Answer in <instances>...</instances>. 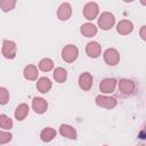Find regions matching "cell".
<instances>
[{"label": "cell", "instance_id": "6da1fadb", "mask_svg": "<svg viewBox=\"0 0 146 146\" xmlns=\"http://www.w3.org/2000/svg\"><path fill=\"white\" fill-rule=\"evenodd\" d=\"M115 23V17L113 14L108 13V11H105V13H102L99 18H98V26L102 29V30H110L113 27Z\"/></svg>", "mask_w": 146, "mask_h": 146}, {"label": "cell", "instance_id": "7a4b0ae2", "mask_svg": "<svg viewBox=\"0 0 146 146\" xmlns=\"http://www.w3.org/2000/svg\"><path fill=\"white\" fill-rule=\"evenodd\" d=\"M79 55V50L74 44H67L62 50V58L67 63H73Z\"/></svg>", "mask_w": 146, "mask_h": 146}, {"label": "cell", "instance_id": "3957f363", "mask_svg": "<svg viewBox=\"0 0 146 146\" xmlns=\"http://www.w3.org/2000/svg\"><path fill=\"white\" fill-rule=\"evenodd\" d=\"M16 51H17V47H16V43L14 41H11V40H3L1 52H2L5 58L14 59L15 56H16Z\"/></svg>", "mask_w": 146, "mask_h": 146}, {"label": "cell", "instance_id": "277c9868", "mask_svg": "<svg viewBox=\"0 0 146 146\" xmlns=\"http://www.w3.org/2000/svg\"><path fill=\"white\" fill-rule=\"evenodd\" d=\"M99 13V7L96 2H87L83 7V15L88 21H92L97 17Z\"/></svg>", "mask_w": 146, "mask_h": 146}, {"label": "cell", "instance_id": "5b68a950", "mask_svg": "<svg viewBox=\"0 0 146 146\" xmlns=\"http://www.w3.org/2000/svg\"><path fill=\"white\" fill-rule=\"evenodd\" d=\"M104 60L107 65H111V66H114L119 63L120 60V54L116 49L114 48H108L105 50L104 52Z\"/></svg>", "mask_w": 146, "mask_h": 146}, {"label": "cell", "instance_id": "8992f818", "mask_svg": "<svg viewBox=\"0 0 146 146\" xmlns=\"http://www.w3.org/2000/svg\"><path fill=\"white\" fill-rule=\"evenodd\" d=\"M116 83H117V81L113 78L103 79L99 83V90L103 94H112L116 87Z\"/></svg>", "mask_w": 146, "mask_h": 146}, {"label": "cell", "instance_id": "52a82bcc", "mask_svg": "<svg viewBox=\"0 0 146 146\" xmlns=\"http://www.w3.org/2000/svg\"><path fill=\"white\" fill-rule=\"evenodd\" d=\"M96 104L99 107H104V108L111 110V108H113L116 105V99L114 97L100 95V96H97L96 97Z\"/></svg>", "mask_w": 146, "mask_h": 146}, {"label": "cell", "instance_id": "ba28073f", "mask_svg": "<svg viewBox=\"0 0 146 146\" xmlns=\"http://www.w3.org/2000/svg\"><path fill=\"white\" fill-rule=\"evenodd\" d=\"M32 108L38 114H43L48 108V102L41 97H34L32 100Z\"/></svg>", "mask_w": 146, "mask_h": 146}, {"label": "cell", "instance_id": "9c48e42d", "mask_svg": "<svg viewBox=\"0 0 146 146\" xmlns=\"http://www.w3.org/2000/svg\"><path fill=\"white\" fill-rule=\"evenodd\" d=\"M72 15V7L68 2H64L58 7L57 17L60 21H67Z\"/></svg>", "mask_w": 146, "mask_h": 146}, {"label": "cell", "instance_id": "30bf717a", "mask_svg": "<svg viewBox=\"0 0 146 146\" xmlns=\"http://www.w3.org/2000/svg\"><path fill=\"white\" fill-rule=\"evenodd\" d=\"M119 90L124 95H131L135 90V82L129 79H121L119 81Z\"/></svg>", "mask_w": 146, "mask_h": 146}, {"label": "cell", "instance_id": "8fae6325", "mask_svg": "<svg viewBox=\"0 0 146 146\" xmlns=\"http://www.w3.org/2000/svg\"><path fill=\"white\" fill-rule=\"evenodd\" d=\"M86 52H87V55H88L89 57H91V58H97V57L100 55V52H102V46H100L98 42H96V41H91V42H89V43L87 44V47H86Z\"/></svg>", "mask_w": 146, "mask_h": 146}, {"label": "cell", "instance_id": "7c38bea8", "mask_svg": "<svg viewBox=\"0 0 146 146\" xmlns=\"http://www.w3.org/2000/svg\"><path fill=\"white\" fill-rule=\"evenodd\" d=\"M132 30H133V24H132L130 21H128V19H122V21H120V22L117 23V25H116V31H117V33H120V34H122V35H127V34L131 33Z\"/></svg>", "mask_w": 146, "mask_h": 146}, {"label": "cell", "instance_id": "4fadbf2b", "mask_svg": "<svg viewBox=\"0 0 146 146\" xmlns=\"http://www.w3.org/2000/svg\"><path fill=\"white\" fill-rule=\"evenodd\" d=\"M79 86L82 90H89L92 87V75L89 72H84L79 76Z\"/></svg>", "mask_w": 146, "mask_h": 146}, {"label": "cell", "instance_id": "5bb4252c", "mask_svg": "<svg viewBox=\"0 0 146 146\" xmlns=\"http://www.w3.org/2000/svg\"><path fill=\"white\" fill-rule=\"evenodd\" d=\"M59 133L68 139H76V130L68 124H62L59 127Z\"/></svg>", "mask_w": 146, "mask_h": 146}, {"label": "cell", "instance_id": "9a60e30c", "mask_svg": "<svg viewBox=\"0 0 146 146\" xmlns=\"http://www.w3.org/2000/svg\"><path fill=\"white\" fill-rule=\"evenodd\" d=\"M29 111H30V108H29L27 104H25V103L19 104L16 107V110H15V117H16V120L17 121H23L27 116Z\"/></svg>", "mask_w": 146, "mask_h": 146}, {"label": "cell", "instance_id": "2e32d148", "mask_svg": "<svg viewBox=\"0 0 146 146\" xmlns=\"http://www.w3.org/2000/svg\"><path fill=\"white\" fill-rule=\"evenodd\" d=\"M23 73H24V78H25L26 80H30V81L36 80L38 74H39L38 68H36L35 65H27V66H25Z\"/></svg>", "mask_w": 146, "mask_h": 146}, {"label": "cell", "instance_id": "e0dca14e", "mask_svg": "<svg viewBox=\"0 0 146 146\" xmlns=\"http://www.w3.org/2000/svg\"><path fill=\"white\" fill-rule=\"evenodd\" d=\"M81 33L87 36V38H91V36H95L96 33H97V27L96 25L91 24V23H86V24H82L81 29H80Z\"/></svg>", "mask_w": 146, "mask_h": 146}, {"label": "cell", "instance_id": "ac0fdd59", "mask_svg": "<svg viewBox=\"0 0 146 146\" xmlns=\"http://www.w3.org/2000/svg\"><path fill=\"white\" fill-rule=\"evenodd\" d=\"M36 88L41 94H47L51 89V81L48 78H40L36 82Z\"/></svg>", "mask_w": 146, "mask_h": 146}, {"label": "cell", "instance_id": "d6986e66", "mask_svg": "<svg viewBox=\"0 0 146 146\" xmlns=\"http://www.w3.org/2000/svg\"><path fill=\"white\" fill-rule=\"evenodd\" d=\"M55 137H56V131H55V129H52V128H44V129L40 132V138H41V140L44 141V143L51 141Z\"/></svg>", "mask_w": 146, "mask_h": 146}, {"label": "cell", "instance_id": "ffe728a7", "mask_svg": "<svg viewBox=\"0 0 146 146\" xmlns=\"http://www.w3.org/2000/svg\"><path fill=\"white\" fill-rule=\"evenodd\" d=\"M52 75H54L55 81L58 82V83H63V82H65L66 79H67V72H66V70H64L63 67H56V68L54 70Z\"/></svg>", "mask_w": 146, "mask_h": 146}, {"label": "cell", "instance_id": "44dd1931", "mask_svg": "<svg viewBox=\"0 0 146 146\" xmlns=\"http://www.w3.org/2000/svg\"><path fill=\"white\" fill-rule=\"evenodd\" d=\"M54 67V62L50 58H42L39 62V68L43 72H49Z\"/></svg>", "mask_w": 146, "mask_h": 146}, {"label": "cell", "instance_id": "7402d4cb", "mask_svg": "<svg viewBox=\"0 0 146 146\" xmlns=\"http://www.w3.org/2000/svg\"><path fill=\"white\" fill-rule=\"evenodd\" d=\"M0 128L10 130L13 128V120L9 116H7L6 114H1L0 115Z\"/></svg>", "mask_w": 146, "mask_h": 146}, {"label": "cell", "instance_id": "603a6c76", "mask_svg": "<svg viewBox=\"0 0 146 146\" xmlns=\"http://www.w3.org/2000/svg\"><path fill=\"white\" fill-rule=\"evenodd\" d=\"M15 6H16V1L15 0H0V8L5 13L13 10Z\"/></svg>", "mask_w": 146, "mask_h": 146}, {"label": "cell", "instance_id": "cb8c5ba5", "mask_svg": "<svg viewBox=\"0 0 146 146\" xmlns=\"http://www.w3.org/2000/svg\"><path fill=\"white\" fill-rule=\"evenodd\" d=\"M9 100V92L6 88L0 87V105H6Z\"/></svg>", "mask_w": 146, "mask_h": 146}, {"label": "cell", "instance_id": "d4e9b609", "mask_svg": "<svg viewBox=\"0 0 146 146\" xmlns=\"http://www.w3.org/2000/svg\"><path fill=\"white\" fill-rule=\"evenodd\" d=\"M13 139V135L7 131H0V145L8 144Z\"/></svg>", "mask_w": 146, "mask_h": 146}, {"label": "cell", "instance_id": "484cf974", "mask_svg": "<svg viewBox=\"0 0 146 146\" xmlns=\"http://www.w3.org/2000/svg\"><path fill=\"white\" fill-rule=\"evenodd\" d=\"M140 36L143 40H146V26L145 25H143L140 27Z\"/></svg>", "mask_w": 146, "mask_h": 146}, {"label": "cell", "instance_id": "4316f807", "mask_svg": "<svg viewBox=\"0 0 146 146\" xmlns=\"http://www.w3.org/2000/svg\"><path fill=\"white\" fill-rule=\"evenodd\" d=\"M104 146H107V145H104Z\"/></svg>", "mask_w": 146, "mask_h": 146}]
</instances>
